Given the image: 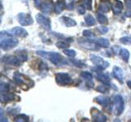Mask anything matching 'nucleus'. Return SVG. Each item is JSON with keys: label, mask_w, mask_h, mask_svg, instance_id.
<instances>
[{"label": "nucleus", "mask_w": 131, "mask_h": 122, "mask_svg": "<svg viewBox=\"0 0 131 122\" xmlns=\"http://www.w3.org/2000/svg\"><path fill=\"white\" fill-rule=\"evenodd\" d=\"M39 55L43 57V58L49 59L52 64H54L56 65L61 64L63 62V59L62 57L61 56L60 54L57 52H46V51H39L36 52Z\"/></svg>", "instance_id": "obj_1"}, {"label": "nucleus", "mask_w": 131, "mask_h": 122, "mask_svg": "<svg viewBox=\"0 0 131 122\" xmlns=\"http://www.w3.org/2000/svg\"><path fill=\"white\" fill-rule=\"evenodd\" d=\"M13 79L15 81V82L19 85H21V87H23L26 85L30 87L34 85V82L30 78H28L27 77L21 74V73L16 72L13 76Z\"/></svg>", "instance_id": "obj_2"}, {"label": "nucleus", "mask_w": 131, "mask_h": 122, "mask_svg": "<svg viewBox=\"0 0 131 122\" xmlns=\"http://www.w3.org/2000/svg\"><path fill=\"white\" fill-rule=\"evenodd\" d=\"M18 45V40L14 38H7L0 42V48L4 51H8Z\"/></svg>", "instance_id": "obj_3"}, {"label": "nucleus", "mask_w": 131, "mask_h": 122, "mask_svg": "<svg viewBox=\"0 0 131 122\" xmlns=\"http://www.w3.org/2000/svg\"><path fill=\"white\" fill-rule=\"evenodd\" d=\"M56 81L57 84L61 85H70L73 82V80L70 77L68 73L66 72H58L56 74Z\"/></svg>", "instance_id": "obj_4"}, {"label": "nucleus", "mask_w": 131, "mask_h": 122, "mask_svg": "<svg viewBox=\"0 0 131 122\" xmlns=\"http://www.w3.org/2000/svg\"><path fill=\"white\" fill-rule=\"evenodd\" d=\"M114 103H115V114L116 116L121 115L124 111V100L120 95H116L114 97Z\"/></svg>", "instance_id": "obj_5"}, {"label": "nucleus", "mask_w": 131, "mask_h": 122, "mask_svg": "<svg viewBox=\"0 0 131 122\" xmlns=\"http://www.w3.org/2000/svg\"><path fill=\"white\" fill-rule=\"evenodd\" d=\"M90 59H91L92 62L97 65V69L98 71L103 70L106 68L108 67L109 63L106 62V61H104L103 59L101 58L99 56H96V55H90Z\"/></svg>", "instance_id": "obj_6"}, {"label": "nucleus", "mask_w": 131, "mask_h": 122, "mask_svg": "<svg viewBox=\"0 0 131 122\" xmlns=\"http://www.w3.org/2000/svg\"><path fill=\"white\" fill-rule=\"evenodd\" d=\"M39 8L45 14L51 13L54 9V4L52 3V0H43L40 3Z\"/></svg>", "instance_id": "obj_7"}, {"label": "nucleus", "mask_w": 131, "mask_h": 122, "mask_svg": "<svg viewBox=\"0 0 131 122\" xmlns=\"http://www.w3.org/2000/svg\"><path fill=\"white\" fill-rule=\"evenodd\" d=\"M36 20H37V21H38V23L44 28V29L51 30V21L48 17L44 16L43 15L38 14L36 16Z\"/></svg>", "instance_id": "obj_8"}, {"label": "nucleus", "mask_w": 131, "mask_h": 122, "mask_svg": "<svg viewBox=\"0 0 131 122\" xmlns=\"http://www.w3.org/2000/svg\"><path fill=\"white\" fill-rule=\"evenodd\" d=\"M18 20L19 23L23 26H27V25H30L33 24V19L31 16L29 14L26 13H20L18 14Z\"/></svg>", "instance_id": "obj_9"}, {"label": "nucleus", "mask_w": 131, "mask_h": 122, "mask_svg": "<svg viewBox=\"0 0 131 122\" xmlns=\"http://www.w3.org/2000/svg\"><path fill=\"white\" fill-rule=\"evenodd\" d=\"M92 116L93 120L96 122H104L107 120L106 116L97 108H92Z\"/></svg>", "instance_id": "obj_10"}, {"label": "nucleus", "mask_w": 131, "mask_h": 122, "mask_svg": "<svg viewBox=\"0 0 131 122\" xmlns=\"http://www.w3.org/2000/svg\"><path fill=\"white\" fill-rule=\"evenodd\" d=\"M2 60L5 64L12 65V66H20V60L19 59L18 57H16L14 55L4 56Z\"/></svg>", "instance_id": "obj_11"}, {"label": "nucleus", "mask_w": 131, "mask_h": 122, "mask_svg": "<svg viewBox=\"0 0 131 122\" xmlns=\"http://www.w3.org/2000/svg\"><path fill=\"white\" fill-rule=\"evenodd\" d=\"M80 44L82 47L88 49V50H91V51H97L98 50V45L97 43L93 42L91 40H87V41H84L80 40Z\"/></svg>", "instance_id": "obj_12"}, {"label": "nucleus", "mask_w": 131, "mask_h": 122, "mask_svg": "<svg viewBox=\"0 0 131 122\" xmlns=\"http://www.w3.org/2000/svg\"><path fill=\"white\" fill-rule=\"evenodd\" d=\"M9 33L12 35L17 36V37H20V38H26L28 35L27 31L25 29V28H20V27H15L13 28H12L9 31Z\"/></svg>", "instance_id": "obj_13"}, {"label": "nucleus", "mask_w": 131, "mask_h": 122, "mask_svg": "<svg viewBox=\"0 0 131 122\" xmlns=\"http://www.w3.org/2000/svg\"><path fill=\"white\" fill-rule=\"evenodd\" d=\"M15 99V95H12V94L9 93H0V102H2L3 103H7L8 102L14 100Z\"/></svg>", "instance_id": "obj_14"}, {"label": "nucleus", "mask_w": 131, "mask_h": 122, "mask_svg": "<svg viewBox=\"0 0 131 122\" xmlns=\"http://www.w3.org/2000/svg\"><path fill=\"white\" fill-rule=\"evenodd\" d=\"M112 74L115 78H116L119 81L122 82L124 79V74H123V70L119 67H114L112 70Z\"/></svg>", "instance_id": "obj_15"}, {"label": "nucleus", "mask_w": 131, "mask_h": 122, "mask_svg": "<svg viewBox=\"0 0 131 122\" xmlns=\"http://www.w3.org/2000/svg\"><path fill=\"white\" fill-rule=\"evenodd\" d=\"M97 78L102 81V83L105 85H109L110 83V77L108 74H106V73H102L101 72H97Z\"/></svg>", "instance_id": "obj_16"}, {"label": "nucleus", "mask_w": 131, "mask_h": 122, "mask_svg": "<svg viewBox=\"0 0 131 122\" xmlns=\"http://www.w3.org/2000/svg\"><path fill=\"white\" fill-rule=\"evenodd\" d=\"M122 10H123V3L121 1H119V0H116V2H115V3L112 6L113 13L115 15H118L121 13Z\"/></svg>", "instance_id": "obj_17"}, {"label": "nucleus", "mask_w": 131, "mask_h": 122, "mask_svg": "<svg viewBox=\"0 0 131 122\" xmlns=\"http://www.w3.org/2000/svg\"><path fill=\"white\" fill-rule=\"evenodd\" d=\"M95 101L98 104H100L103 107H107L110 103V99L108 98L104 97V96H97L95 98Z\"/></svg>", "instance_id": "obj_18"}, {"label": "nucleus", "mask_w": 131, "mask_h": 122, "mask_svg": "<svg viewBox=\"0 0 131 122\" xmlns=\"http://www.w3.org/2000/svg\"><path fill=\"white\" fill-rule=\"evenodd\" d=\"M61 20L64 23V24L67 27H73L76 25V22L74 20H72L70 17H67V16H63L61 18Z\"/></svg>", "instance_id": "obj_19"}, {"label": "nucleus", "mask_w": 131, "mask_h": 122, "mask_svg": "<svg viewBox=\"0 0 131 122\" xmlns=\"http://www.w3.org/2000/svg\"><path fill=\"white\" fill-rule=\"evenodd\" d=\"M65 7H66V3L63 0L62 1H57L54 5V11L57 14H59L63 11Z\"/></svg>", "instance_id": "obj_20"}, {"label": "nucleus", "mask_w": 131, "mask_h": 122, "mask_svg": "<svg viewBox=\"0 0 131 122\" xmlns=\"http://www.w3.org/2000/svg\"><path fill=\"white\" fill-rule=\"evenodd\" d=\"M96 43L98 45L99 47H108L110 46V42L106 39V38H98L96 41Z\"/></svg>", "instance_id": "obj_21"}, {"label": "nucleus", "mask_w": 131, "mask_h": 122, "mask_svg": "<svg viewBox=\"0 0 131 122\" xmlns=\"http://www.w3.org/2000/svg\"><path fill=\"white\" fill-rule=\"evenodd\" d=\"M111 7V4L109 3V1L106 2H102V3L99 6V10L102 12H108Z\"/></svg>", "instance_id": "obj_22"}, {"label": "nucleus", "mask_w": 131, "mask_h": 122, "mask_svg": "<svg viewBox=\"0 0 131 122\" xmlns=\"http://www.w3.org/2000/svg\"><path fill=\"white\" fill-rule=\"evenodd\" d=\"M85 23L87 24L88 26H92V25H94V24H96V21H95V19L93 18V16L88 14L87 16H85Z\"/></svg>", "instance_id": "obj_23"}, {"label": "nucleus", "mask_w": 131, "mask_h": 122, "mask_svg": "<svg viewBox=\"0 0 131 122\" xmlns=\"http://www.w3.org/2000/svg\"><path fill=\"white\" fill-rule=\"evenodd\" d=\"M120 55L121 56V58L123 59V60L125 61V62H128L129 59V52L128 50L126 49H121L120 51Z\"/></svg>", "instance_id": "obj_24"}, {"label": "nucleus", "mask_w": 131, "mask_h": 122, "mask_svg": "<svg viewBox=\"0 0 131 122\" xmlns=\"http://www.w3.org/2000/svg\"><path fill=\"white\" fill-rule=\"evenodd\" d=\"M97 21L102 24L107 23V18H106V16L103 14L99 13V12L97 13Z\"/></svg>", "instance_id": "obj_25"}, {"label": "nucleus", "mask_w": 131, "mask_h": 122, "mask_svg": "<svg viewBox=\"0 0 131 122\" xmlns=\"http://www.w3.org/2000/svg\"><path fill=\"white\" fill-rule=\"evenodd\" d=\"M28 120H29V117L26 115H25V114H20L17 116H16L14 119V121L16 122H25Z\"/></svg>", "instance_id": "obj_26"}, {"label": "nucleus", "mask_w": 131, "mask_h": 122, "mask_svg": "<svg viewBox=\"0 0 131 122\" xmlns=\"http://www.w3.org/2000/svg\"><path fill=\"white\" fill-rule=\"evenodd\" d=\"M10 86L7 83L1 82L0 83V93H6L9 91Z\"/></svg>", "instance_id": "obj_27"}, {"label": "nucleus", "mask_w": 131, "mask_h": 122, "mask_svg": "<svg viewBox=\"0 0 131 122\" xmlns=\"http://www.w3.org/2000/svg\"><path fill=\"white\" fill-rule=\"evenodd\" d=\"M19 54L18 55V58L20 61H26L27 59V54L25 51H17Z\"/></svg>", "instance_id": "obj_28"}, {"label": "nucleus", "mask_w": 131, "mask_h": 122, "mask_svg": "<svg viewBox=\"0 0 131 122\" xmlns=\"http://www.w3.org/2000/svg\"><path fill=\"white\" fill-rule=\"evenodd\" d=\"M83 6L88 10L92 9V0H81Z\"/></svg>", "instance_id": "obj_29"}, {"label": "nucleus", "mask_w": 131, "mask_h": 122, "mask_svg": "<svg viewBox=\"0 0 131 122\" xmlns=\"http://www.w3.org/2000/svg\"><path fill=\"white\" fill-rule=\"evenodd\" d=\"M71 61L72 64L74 65H75V66L78 67V68H84V67L86 66L84 62H82V61H80V60H78V59H71Z\"/></svg>", "instance_id": "obj_30"}, {"label": "nucleus", "mask_w": 131, "mask_h": 122, "mask_svg": "<svg viewBox=\"0 0 131 122\" xmlns=\"http://www.w3.org/2000/svg\"><path fill=\"white\" fill-rule=\"evenodd\" d=\"M80 76L83 77V78L86 79L87 81H91L93 79V75L89 72H82Z\"/></svg>", "instance_id": "obj_31"}, {"label": "nucleus", "mask_w": 131, "mask_h": 122, "mask_svg": "<svg viewBox=\"0 0 131 122\" xmlns=\"http://www.w3.org/2000/svg\"><path fill=\"white\" fill-rule=\"evenodd\" d=\"M56 46L58 47V48H61V49H65V48H68L69 47V44L63 42V41H59V42H57L56 43Z\"/></svg>", "instance_id": "obj_32"}, {"label": "nucleus", "mask_w": 131, "mask_h": 122, "mask_svg": "<svg viewBox=\"0 0 131 122\" xmlns=\"http://www.w3.org/2000/svg\"><path fill=\"white\" fill-rule=\"evenodd\" d=\"M64 54H66L69 57H75V51L74 50H70V49H67V50H64Z\"/></svg>", "instance_id": "obj_33"}, {"label": "nucleus", "mask_w": 131, "mask_h": 122, "mask_svg": "<svg viewBox=\"0 0 131 122\" xmlns=\"http://www.w3.org/2000/svg\"><path fill=\"white\" fill-rule=\"evenodd\" d=\"M11 37V34H8L6 31H1L0 32V41H3V39H5L7 38H9Z\"/></svg>", "instance_id": "obj_34"}, {"label": "nucleus", "mask_w": 131, "mask_h": 122, "mask_svg": "<svg viewBox=\"0 0 131 122\" xmlns=\"http://www.w3.org/2000/svg\"><path fill=\"white\" fill-rule=\"evenodd\" d=\"M121 42L123 44H131V38H128V37H124V38H121L120 39Z\"/></svg>", "instance_id": "obj_35"}, {"label": "nucleus", "mask_w": 131, "mask_h": 122, "mask_svg": "<svg viewBox=\"0 0 131 122\" xmlns=\"http://www.w3.org/2000/svg\"><path fill=\"white\" fill-rule=\"evenodd\" d=\"M97 90L99 91L100 93H107L108 92V89L106 88L104 85H98L97 87Z\"/></svg>", "instance_id": "obj_36"}, {"label": "nucleus", "mask_w": 131, "mask_h": 122, "mask_svg": "<svg viewBox=\"0 0 131 122\" xmlns=\"http://www.w3.org/2000/svg\"><path fill=\"white\" fill-rule=\"evenodd\" d=\"M83 34L84 37H87V38H93V34L90 30H84L83 32Z\"/></svg>", "instance_id": "obj_37"}, {"label": "nucleus", "mask_w": 131, "mask_h": 122, "mask_svg": "<svg viewBox=\"0 0 131 122\" xmlns=\"http://www.w3.org/2000/svg\"><path fill=\"white\" fill-rule=\"evenodd\" d=\"M98 31H99L100 33H102V34H106V32L108 31V28H106V27H104V26H102V27H99L98 28Z\"/></svg>", "instance_id": "obj_38"}, {"label": "nucleus", "mask_w": 131, "mask_h": 122, "mask_svg": "<svg viewBox=\"0 0 131 122\" xmlns=\"http://www.w3.org/2000/svg\"><path fill=\"white\" fill-rule=\"evenodd\" d=\"M0 121H7V119L4 115V112H3L2 111H0Z\"/></svg>", "instance_id": "obj_39"}, {"label": "nucleus", "mask_w": 131, "mask_h": 122, "mask_svg": "<svg viewBox=\"0 0 131 122\" xmlns=\"http://www.w3.org/2000/svg\"><path fill=\"white\" fill-rule=\"evenodd\" d=\"M85 9H86V8L84 6H80L79 7H78V12H79L80 14H84L85 13Z\"/></svg>", "instance_id": "obj_40"}, {"label": "nucleus", "mask_w": 131, "mask_h": 122, "mask_svg": "<svg viewBox=\"0 0 131 122\" xmlns=\"http://www.w3.org/2000/svg\"><path fill=\"white\" fill-rule=\"evenodd\" d=\"M42 1H43V0H35V7L39 8L40 3H41V2H42Z\"/></svg>", "instance_id": "obj_41"}, {"label": "nucleus", "mask_w": 131, "mask_h": 122, "mask_svg": "<svg viewBox=\"0 0 131 122\" xmlns=\"http://www.w3.org/2000/svg\"><path fill=\"white\" fill-rule=\"evenodd\" d=\"M67 7L68 8L69 10H72L73 8H74V3H69L67 5Z\"/></svg>", "instance_id": "obj_42"}, {"label": "nucleus", "mask_w": 131, "mask_h": 122, "mask_svg": "<svg viewBox=\"0 0 131 122\" xmlns=\"http://www.w3.org/2000/svg\"><path fill=\"white\" fill-rule=\"evenodd\" d=\"M127 84H128V86H129V89H131V81H129L128 82H127Z\"/></svg>", "instance_id": "obj_43"}, {"label": "nucleus", "mask_w": 131, "mask_h": 122, "mask_svg": "<svg viewBox=\"0 0 131 122\" xmlns=\"http://www.w3.org/2000/svg\"><path fill=\"white\" fill-rule=\"evenodd\" d=\"M22 1H23L24 3H28V1H29V0H22Z\"/></svg>", "instance_id": "obj_44"}, {"label": "nucleus", "mask_w": 131, "mask_h": 122, "mask_svg": "<svg viewBox=\"0 0 131 122\" xmlns=\"http://www.w3.org/2000/svg\"><path fill=\"white\" fill-rule=\"evenodd\" d=\"M0 23H1V19H0Z\"/></svg>", "instance_id": "obj_45"}]
</instances>
